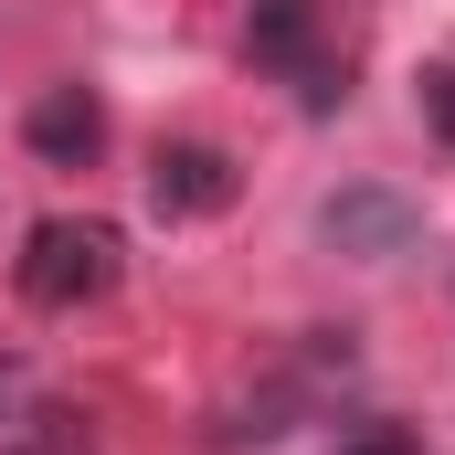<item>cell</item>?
Segmentation results:
<instances>
[{"instance_id":"1","label":"cell","mask_w":455,"mask_h":455,"mask_svg":"<svg viewBox=\"0 0 455 455\" xmlns=\"http://www.w3.org/2000/svg\"><path fill=\"white\" fill-rule=\"evenodd\" d=\"M349 381H360V349L349 329H307V339L286 349L243 403H223V424H212V445H275V435H297V424H318L329 403H339Z\"/></svg>"},{"instance_id":"2","label":"cell","mask_w":455,"mask_h":455,"mask_svg":"<svg viewBox=\"0 0 455 455\" xmlns=\"http://www.w3.org/2000/svg\"><path fill=\"white\" fill-rule=\"evenodd\" d=\"M243 53H254V75H275L307 116H339L349 43H339V11L329 0H254L243 11Z\"/></svg>"},{"instance_id":"9","label":"cell","mask_w":455,"mask_h":455,"mask_svg":"<svg viewBox=\"0 0 455 455\" xmlns=\"http://www.w3.org/2000/svg\"><path fill=\"white\" fill-rule=\"evenodd\" d=\"M339 455H424V435H413V424H349Z\"/></svg>"},{"instance_id":"10","label":"cell","mask_w":455,"mask_h":455,"mask_svg":"<svg viewBox=\"0 0 455 455\" xmlns=\"http://www.w3.org/2000/svg\"><path fill=\"white\" fill-rule=\"evenodd\" d=\"M0 403H11V360H0Z\"/></svg>"},{"instance_id":"6","label":"cell","mask_w":455,"mask_h":455,"mask_svg":"<svg viewBox=\"0 0 455 455\" xmlns=\"http://www.w3.org/2000/svg\"><path fill=\"white\" fill-rule=\"evenodd\" d=\"M318 233H329L339 254H360V265H392V254H413L424 212H413L403 191H339V202H318Z\"/></svg>"},{"instance_id":"4","label":"cell","mask_w":455,"mask_h":455,"mask_svg":"<svg viewBox=\"0 0 455 455\" xmlns=\"http://www.w3.org/2000/svg\"><path fill=\"white\" fill-rule=\"evenodd\" d=\"M233 202H243L233 148H212V138H159L148 148V212L159 223H223Z\"/></svg>"},{"instance_id":"3","label":"cell","mask_w":455,"mask_h":455,"mask_svg":"<svg viewBox=\"0 0 455 455\" xmlns=\"http://www.w3.org/2000/svg\"><path fill=\"white\" fill-rule=\"evenodd\" d=\"M116 275H127V233L96 223V212H53V223L21 233V254H11V286L43 318H75V307L116 297Z\"/></svg>"},{"instance_id":"5","label":"cell","mask_w":455,"mask_h":455,"mask_svg":"<svg viewBox=\"0 0 455 455\" xmlns=\"http://www.w3.org/2000/svg\"><path fill=\"white\" fill-rule=\"evenodd\" d=\"M21 148H32L43 170H96V148H107V96H96V85H43V96L21 107Z\"/></svg>"},{"instance_id":"8","label":"cell","mask_w":455,"mask_h":455,"mask_svg":"<svg viewBox=\"0 0 455 455\" xmlns=\"http://www.w3.org/2000/svg\"><path fill=\"white\" fill-rule=\"evenodd\" d=\"M413 107H424V127L455 148V64H424V75H413Z\"/></svg>"},{"instance_id":"7","label":"cell","mask_w":455,"mask_h":455,"mask_svg":"<svg viewBox=\"0 0 455 455\" xmlns=\"http://www.w3.org/2000/svg\"><path fill=\"white\" fill-rule=\"evenodd\" d=\"M0 455H96V424H85L75 403H43V413L0 424Z\"/></svg>"}]
</instances>
